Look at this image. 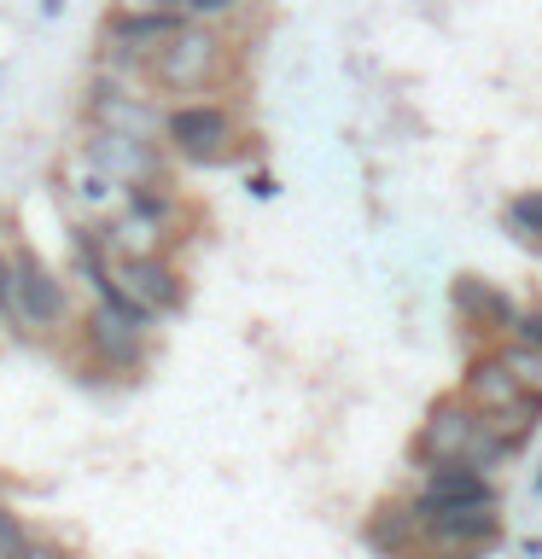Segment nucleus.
<instances>
[{"instance_id": "obj_1", "label": "nucleus", "mask_w": 542, "mask_h": 559, "mask_svg": "<svg viewBox=\"0 0 542 559\" xmlns=\"http://www.w3.org/2000/svg\"><path fill=\"white\" fill-rule=\"evenodd\" d=\"M234 76V47H227L222 29L210 24H187L175 41L146 64V82L164 87V94H210Z\"/></svg>"}, {"instance_id": "obj_2", "label": "nucleus", "mask_w": 542, "mask_h": 559, "mask_svg": "<svg viewBox=\"0 0 542 559\" xmlns=\"http://www.w3.org/2000/svg\"><path fill=\"white\" fill-rule=\"evenodd\" d=\"M164 146L192 169H222L239 157V117L227 99H181L169 105V122H164Z\"/></svg>"}, {"instance_id": "obj_3", "label": "nucleus", "mask_w": 542, "mask_h": 559, "mask_svg": "<svg viewBox=\"0 0 542 559\" xmlns=\"http://www.w3.org/2000/svg\"><path fill=\"white\" fill-rule=\"evenodd\" d=\"M181 29H187V17H175V12L117 7L111 17H105V52H99V64L111 70V76H146V64H152Z\"/></svg>"}, {"instance_id": "obj_4", "label": "nucleus", "mask_w": 542, "mask_h": 559, "mask_svg": "<svg viewBox=\"0 0 542 559\" xmlns=\"http://www.w3.org/2000/svg\"><path fill=\"white\" fill-rule=\"evenodd\" d=\"M479 426H484V414L472 408L461 391L437 396L432 408H426V419H420L414 443H409V461H414L420 472L467 461V454H472V437H479Z\"/></svg>"}, {"instance_id": "obj_5", "label": "nucleus", "mask_w": 542, "mask_h": 559, "mask_svg": "<svg viewBox=\"0 0 542 559\" xmlns=\"http://www.w3.org/2000/svg\"><path fill=\"white\" fill-rule=\"evenodd\" d=\"M12 262H17V326L24 332H59L70 321V280L52 269L35 245H17Z\"/></svg>"}, {"instance_id": "obj_6", "label": "nucleus", "mask_w": 542, "mask_h": 559, "mask_svg": "<svg viewBox=\"0 0 542 559\" xmlns=\"http://www.w3.org/2000/svg\"><path fill=\"white\" fill-rule=\"evenodd\" d=\"M414 513H420V524H426L432 559L484 554V548H496V536H502V507L496 501H479V507H420L414 501Z\"/></svg>"}, {"instance_id": "obj_7", "label": "nucleus", "mask_w": 542, "mask_h": 559, "mask_svg": "<svg viewBox=\"0 0 542 559\" xmlns=\"http://www.w3.org/2000/svg\"><path fill=\"white\" fill-rule=\"evenodd\" d=\"M164 152H169V146H157V140H134V134L94 129V134H87L82 164H94L105 181H117L122 192H129V187H157V181H164Z\"/></svg>"}, {"instance_id": "obj_8", "label": "nucleus", "mask_w": 542, "mask_h": 559, "mask_svg": "<svg viewBox=\"0 0 542 559\" xmlns=\"http://www.w3.org/2000/svg\"><path fill=\"white\" fill-rule=\"evenodd\" d=\"M449 309H455V321H461L467 332H490V338H514V326L525 314L514 297H507L496 280H484V274H455Z\"/></svg>"}, {"instance_id": "obj_9", "label": "nucleus", "mask_w": 542, "mask_h": 559, "mask_svg": "<svg viewBox=\"0 0 542 559\" xmlns=\"http://www.w3.org/2000/svg\"><path fill=\"white\" fill-rule=\"evenodd\" d=\"M117 280L157 314V321L187 309V280H181V269H175L169 257H157V251H122V257H117Z\"/></svg>"}, {"instance_id": "obj_10", "label": "nucleus", "mask_w": 542, "mask_h": 559, "mask_svg": "<svg viewBox=\"0 0 542 559\" xmlns=\"http://www.w3.org/2000/svg\"><path fill=\"white\" fill-rule=\"evenodd\" d=\"M87 117H94V129L157 140L164 122H169V105H152L146 94H129V87H117V82H99L94 94H87ZM157 146H164V140H157Z\"/></svg>"}, {"instance_id": "obj_11", "label": "nucleus", "mask_w": 542, "mask_h": 559, "mask_svg": "<svg viewBox=\"0 0 542 559\" xmlns=\"http://www.w3.org/2000/svg\"><path fill=\"white\" fill-rule=\"evenodd\" d=\"M82 338H87V349H94L105 367H111V373H140V367H146V338H152V332L134 326L129 314L105 309V304H94Z\"/></svg>"}, {"instance_id": "obj_12", "label": "nucleus", "mask_w": 542, "mask_h": 559, "mask_svg": "<svg viewBox=\"0 0 542 559\" xmlns=\"http://www.w3.org/2000/svg\"><path fill=\"white\" fill-rule=\"evenodd\" d=\"M367 548H374L379 559H432L426 548V524H420L414 501H385L374 519H367Z\"/></svg>"}, {"instance_id": "obj_13", "label": "nucleus", "mask_w": 542, "mask_h": 559, "mask_svg": "<svg viewBox=\"0 0 542 559\" xmlns=\"http://www.w3.org/2000/svg\"><path fill=\"white\" fill-rule=\"evenodd\" d=\"M414 501L420 507H479V501H496V484H490V472L455 461V466H432Z\"/></svg>"}, {"instance_id": "obj_14", "label": "nucleus", "mask_w": 542, "mask_h": 559, "mask_svg": "<svg viewBox=\"0 0 542 559\" xmlns=\"http://www.w3.org/2000/svg\"><path fill=\"white\" fill-rule=\"evenodd\" d=\"M502 234L519 251H542V187H525L502 204Z\"/></svg>"}, {"instance_id": "obj_15", "label": "nucleus", "mask_w": 542, "mask_h": 559, "mask_svg": "<svg viewBox=\"0 0 542 559\" xmlns=\"http://www.w3.org/2000/svg\"><path fill=\"white\" fill-rule=\"evenodd\" d=\"M496 356L507 361V373H514V379L525 384V391H537V396H542V349H531V344H514V338H507V344L496 349Z\"/></svg>"}, {"instance_id": "obj_16", "label": "nucleus", "mask_w": 542, "mask_h": 559, "mask_svg": "<svg viewBox=\"0 0 542 559\" xmlns=\"http://www.w3.org/2000/svg\"><path fill=\"white\" fill-rule=\"evenodd\" d=\"M0 321L17 326V262H12V251H0Z\"/></svg>"}, {"instance_id": "obj_17", "label": "nucleus", "mask_w": 542, "mask_h": 559, "mask_svg": "<svg viewBox=\"0 0 542 559\" xmlns=\"http://www.w3.org/2000/svg\"><path fill=\"white\" fill-rule=\"evenodd\" d=\"M12 559H70V554L59 548V542H47V536H24L12 548Z\"/></svg>"}, {"instance_id": "obj_18", "label": "nucleus", "mask_w": 542, "mask_h": 559, "mask_svg": "<svg viewBox=\"0 0 542 559\" xmlns=\"http://www.w3.org/2000/svg\"><path fill=\"white\" fill-rule=\"evenodd\" d=\"M514 344H531V349H542V304L519 314V326H514Z\"/></svg>"}, {"instance_id": "obj_19", "label": "nucleus", "mask_w": 542, "mask_h": 559, "mask_svg": "<svg viewBox=\"0 0 542 559\" xmlns=\"http://www.w3.org/2000/svg\"><path fill=\"white\" fill-rule=\"evenodd\" d=\"M17 542H24V524H17V519L7 513V507H0V559H12Z\"/></svg>"}, {"instance_id": "obj_20", "label": "nucleus", "mask_w": 542, "mask_h": 559, "mask_svg": "<svg viewBox=\"0 0 542 559\" xmlns=\"http://www.w3.org/2000/svg\"><path fill=\"white\" fill-rule=\"evenodd\" d=\"M245 187H251V192H257V199H274V192H280V181H274V175H269V169H257V175H245Z\"/></svg>"}, {"instance_id": "obj_21", "label": "nucleus", "mask_w": 542, "mask_h": 559, "mask_svg": "<svg viewBox=\"0 0 542 559\" xmlns=\"http://www.w3.org/2000/svg\"><path fill=\"white\" fill-rule=\"evenodd\" d=\"M42 12H47V17H59V12H64V0H42Z\"/></svg>"}, {"instance_id": "obj_22", "label": "nucleus", "mask_w": 542, "mask_h": 559, "mask_svg": "<svg viewBox=\"0 0 542 559\" xmlns=\"http://www.w3.org/2000/svg\"><path fill=\"white\" fill-rule=\"evenodd\" d=\"M531 496L542 501V461H537V478H531Z\"/></svg>"}, {"instance_id": "obj_23", "label": "nucleus", "mask_w": 542, "mask_h": 559, "mask_svg": "<svg viewBox=\"0 0 542 559\" xmlns=\"http://www.w3.org/2000/svg\"><path fill=\"white\" fill-rule=\"evenodd\" d=\"M444 559H479V554H444Z\"/></svg>"}]
</instances>
